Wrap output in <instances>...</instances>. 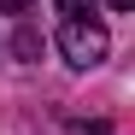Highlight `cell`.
<instances>
[{"instance_id": "cell-3", "label": "cell", "mask_w": 135, "mask_h": 135, "mask_svg": "<svg viewBox=\"0 0 135 135\" xmlns=\"http://www.w3.org/2000/svg\"><path fill=\"white\" fill-rule=\"evenodd\" d=\"M59 18H94V0H59Z\"/></svg>"}, {"instance_id": "cell-5", "label": "cell", "mask_w": 135, "mask_h": 135, "mask_svg": "<svg viewBox=\"0 0 135 135\" xmlns=\"http://www.w3.org/2000/svg\"><path fill=\"white\" fill-rule=\"evenodd\" d=\"M35 0H0V12H30Z\"/></svg>"}, {"instance_id": "cell-1", "label": "cell", "mask_w": 135, "mask_h": 135, "mask_svg": "<svg viewBox=\"0 0 135 135\" xmlns=\"http://www.w3.org/2000/svg\"><path fill=\"white\" fill-rule=\"evenodd\" d=\"M59 53L76 65V71H88V65H100L112 53V35L100 18H59Z\"/></svg>"}, {"instance_id": "cell-2", "label": "cell", "mask_w": 135, "mask_h": 135, "mask_svg": "<svg viewBox=\"0 0 135 135\" xmlns=\"http://www.w3.org/2000/svg\"><path fill=\"white\" fill-rule=\"evenodd\" d=\"M12 53L24 59V65H35V59H41V30H35V24H24V30L12 35Z\"/></svg>"}, {"instance_id": "cell-4", "label": "cell", "mask_w": 135, "mask_h": 135, "mask_svg": "<svg viewBox=\"0 0 135 135\" xmlns=\"http://www.w3.org/2000/svg\"><path fill=\"white\" fill-rule=\"evenodd\" d=\"M71 135H112L106 123H71Z\"/></svg>"}, {"instance_id": "cell-6", "label": "cell", "mask_w": 135, "mask_h": 135, "mask_svg": "<svg viewBox=\"0 0 135 135\" xmlns=\"http://www.w3.org/2000/svg\"><path fill=\"white\" fill-rule=\"evenodd\" d=\"M112 6H118V12H135V0H112Z\"/></svg>"}]
</instances>
